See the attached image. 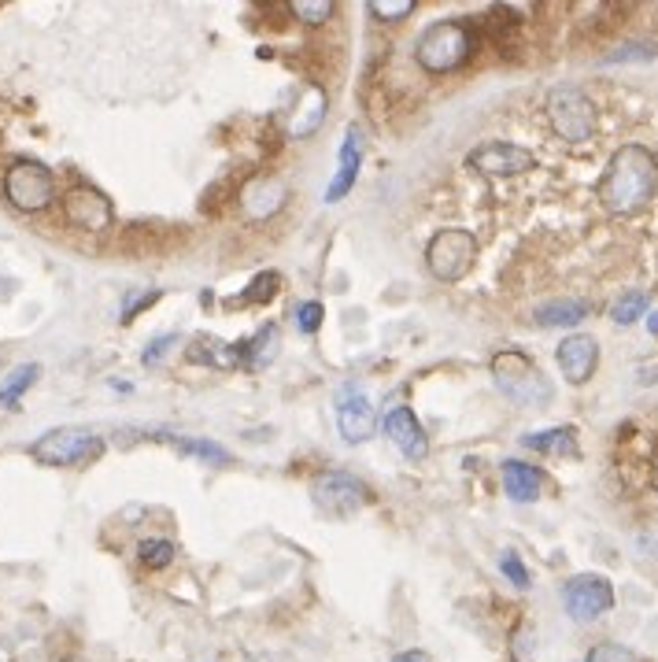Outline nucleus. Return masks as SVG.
<instances>
[{
  "label": "nucleus",
  "mask_w": 658,
  "mask_h": 662,
  "mask_svg": "<svg viewBox=\"0 0 658 662\" xmlns=\"http://www.w3.org/2000/svg\"><path fill=\"white\" fill-rule=\"evenodd\" d=\"M658 185V163L651 148L644 145H622L607 163V174L599 182V204L610 215H636L644 211L655 197Z\"/></svg>",
  "instance_id": "obj_1"
},
{
  "label": "nucleus",
  "mask_w": 658,
  "mask_h": 662,
  "mask_svg": "<svg viewBox=\"0 0 658 662\" xmlns=\"http://www.w3.org/2000/svg\"><path fill=\"white\" fill-rule=\"evenodd\" d=\"M470 52H474L470 26L459 23V19H444V23H433L429 30H422L415 45V60L429 74H448L455 67H463L470 60Z\"/></svg>",
  "instance_id": "obj_2"
},
{
  "label": "nucleus",
  "mask_w": 658,
  "mask_h": 662,
  "mask_svg": "<svg viewBox=\"0 0 658 662\" xmlns=\"http://www.w3.org/2000/svg\"><path fill=\"white\" fill-rule=\"evenodd\" d=\"M492 378L500 385V393L518 407H540L551 400V381L518 348H507V352L492 359Z\"/></svg>",
  "instance_id": "obj_3"
},
{
  "label": "nucleus",
  "mask_w": 658,
  "mask_h": 662,
  "mask_svg": "<svg viewBox=\"0 0 658 662\" xmlns=\"http://www.w3.org/2000/svg\"><path fill=\"white\" fill-rule=\"evenodd\" d=\"M30 455L41 466H86L104 455V441L93 430L63 426V430H49L45 437H37L30 444Z\"/></svg>",
  "instance_id": "obj_4"
},
{
  "label": "nucleus",
  "mask_w": 658,
  "mask_h": 662,
  "mask_svg": "<svg viewBox=\"0 0 658 662\" xmlns=\"http://www.w3.org/2000/svg\"><path fill=\"white\" fill-rule=\"evenodd\" d=\"M4 197L19 211H45L56 200V178L45 163L37 160H15L4 171Z\"/></svg>",
  "instance_id": "obj_5"
},
{
  "label": "nucleus",
  "mask_w": 658,
  "mask_h": 662,
  "mask_svg": "<svg viewBox=\"0 0 658 662\" xmlns=\"http://www.w3.org/2000/svg\"><path fill=\"white\" fill-rule=\"evenodd\" d=\"M474 259H477L474 233L459 230V226L433 233V241H429V248H426V263H429V270H433V278L448 285L463 282L466 274L474 270Z\"/></svg>",
  "instance_id": "obj_6"
},
{
  "label": "nucleus",
  "mask_w": 658,
  "mask_h": 662,
  "mask_svg": "<svg viewBox=\"0 0 658 662\" xmlns=\"http://www.w3.org/2000/svg\"><path fill=\"white\" fill-rule=\"evenodd\" d=\"M548 119H551V130H555L562 141H573V145H581V141H588V137L596 134V104H592L577 86L551 89Z\"/></svg>",
  "instance_id": "obj_7"
},
{
  "label": "nucleus",
  "mask_w": 658,
  "mask_h": 662,
  "mask_svg": "<svg viewBox=\"0 0 658 662\" xmlns=\"http://www.w3.org/2000/svg\"><path fill=\"white\" fill-rule=\"evenodd\" d=\"M311 500L326 518H352L370 503V489L344 470H329L311 481Z\"/></svg>",
  "instance_id": "obj_8"
},
{
  "label": "nucleus",
  "mask_w": 658,
  "mask_h": 662,
  "mask_svg": "<svg viewBox=\"0 0 658 662\" xmlns=\"http://www.w3.org/2000/svg\"><path fill=\"white\" fill-rule=\"evenodd\" d=\"M562 600H566V611L577 622H592V618H599V614H607L614 607V589H610V581L603 574H577L566 581Z\"/></svg>",
  "instance_id": "obj_9"
},
{
  "label": "nucleus",
  "mask_w": 658,
  "mask_h": 662,
  "mask_svg": "<svg viewBox=\"0 0 658 662\" xmlns=\"http://www.w3.org/2000/svg\"><path fill=\"white\" fill-rule=\"evenodd\" d=\"M466 163L474 171L488 174V178H514V174H525L537 167V156L522 145H511V141H485L481 148H474Z\"/></svg>",
  "instance_id": "obj_10"
},
{
  "label": "nucleus",
  "mask_w": 658,
  "mask_h": 662,
  "mask_svg": "<svg viewBox=\"0 0 658 662\" xmlns=\"http://www.w3.org/2000/svg\"><path fill=\"white\" fill-rule=\"evenodd\" d=\"M63 222L74 226V230L100 233L108 230L115 222V208L111 200L100 193V189H89V185H74L71 193L63 197Z\"/></svg>",
  "instance_id": "obj_11"
},
{
  "label": "nucleus",
  "mask_w": 658,
  "mask_h": 662,
  "mask_svg": "<svg viewBox=\"0 0 658 662\" xmlns=\"http://www.w3.org/2000/svg\"><path fill=\"white\" fill-rule=\"evenodd\" d=\"M337 426H341V437L348 444H363L374 437L378 430V415H374V404L366 396L363 385H344L341 396H337Z\"/></svg>",
  "instance_id": "obj_12"
},
{
  "label": "nucleus",
  "mask_w": 658,
  "mask_h": 662,
  "mask_svg": "<svg viewBox=\"0 0 658 662\" xmlns=\"http://www.w3.org/2000/svg\"><path fill=\"white\" fill-rule=\"evenodd\" d=\"M381 430H385V437L392 441V448H396L407 463H422V459L429 455V437H426V430H422V422L415 418L411 407H392V411H385Z\"/></svg>",
  "instance_id": "obj_13"
},
{
  "label": "nucleus",
  "mask_w": 658,
  "mask_h": 662,
  "mask_svg": "<svg viewBox=\"0 0 658 662\" xmlns=\"http://www.w3.org/2000/svg\"><path fill=\"white\" fill-rule=\"evenodd\" d=\"M555 359H559L562 378L570 381V385H585V381L592 378L596 367H599L596 337H588V333H573V337H566V341L559 344Z\"/></svg>",
  "instance_id": "obj_14"
},
{
  "label": "nucleus",
  "mask_w": 658,
  "mask_h": 662,
  "mask_svg": "<svg viewBox=\"0 0 658 662\" xmlns=\"http://www.w3.org/2000/svg\"><path fill=\"white\" fill-rule=\"evenodd\" d=\"M359 167H363V130L359 126H348L341 141V152H337V174L326 189V204H337L352 193L355 178H359Z\"/></svg>",
  "instance_id": "obj_15"
},
{
  "label": "nucleus",
  "mask_w": 658,
  "mask_h": 662,
  "mask_svg": "<svg viewBox=\"0 0 658 662\" xmlns=\"http://www.w3.org/2000/svg\"><path fill=\"white\" fill-rule=\"evenodd\" d=\"M285 204V185L267 174V178H252V182L241 189V208L244 215H252V219H270L274 211H281Z\"/></svg>",
  "instance_id": "obj_16"
},
{
  "label": "nucleus",
  "mask_w": 658,
  "mask_h": 662,
  "mask_svg": "<svg viewBox=\"0 0 658 662\" xmlns=\"http://www.w3.org/2000/svg\"><path fill=\"white\" fill-rule=\"evenodd\" d=\"M592 315V304L588 300H573V296H562V300H548L533 311V322L544 326V330H562V326H581V322Z\"/></svg>",
  "instance_id": "obj_17"
},
{
  "label": "nucleus",
  "mask_w": 658,
  "mask_h": 662,
  "mask_svg": "<svg viewBox=\"0 0 658 662\" xmlns=\"http://www.w3.org/2000/svg\"><path fill=\"white\" fill-rule=\"evenodd\" d=\"M503 489L514 503H529L537 500L540 492V470L529 463H518V459H507L503 463Z\"/></svg>",
  "instance_id": "obj_18"
},
{
  "label": "nucleus",
  "mask_w": 658,
  "mask_h": 662,
  "mask_svg": "<svg viewBox=\"0 0 658 662\" xmlns=\"http://www.w3.org/2000/svg\"><path fill=\"white\" fill-rule=\"evenodd\" d=\"M322 119H326V93L318 86H307L304 89V100L296 104L293 111V123H289V134L293 137H311L322 126Z\"/></svg>",
  "instance_id": "obj_19"
},
{
  "label": "nucleus",
  "mask_w": 658,
  "mask_h": 662,
  "mask_svg": "<svg viewBox=\"0 0 658 662\" xmlns=\"http://www.w3.org/2000/svg\"><path fill=\"white\" fill-rule=\"evenodd\" d=\"M278 348H281L278 326H263L252 341H241V367H248V370L270 367V363L278 359Z\"/></svg>",
  "instance_id": "obj_20"
},
{
  "label": "nucleus",
  "mask_w": 658,
  "mask_h": 662,
  "mask_svg": "<svg viewBox=\"0 0 658 662\" xmlns=\"http://www.w3.org/2000/svg\"><path fill=\"white\" fill-rule=\"evenodd\" d=\"M185 359L189 363H208V367H237L241 363V344H226L219 337H196Z\"/></svg>",
  "instance_id": "obj_21"
},
{
  "label": "nucleus",
  "mask_w": 658,
  "mask_h": 662,
  "mask_svg": "<svg viewBox=\"0 0 658 662\" xmlns=\"http://www.w3.org/2000/svg\"><path fill=\"white\" fill-rule=\"evenodd\" d=\"M525 448H533V452H544V455H570L577 459V430L573 426H559V430H540V433H529L522 437Z\"/></svg>",
  "instance_id": "obj_22"
},
{
  "label": "nucleus",
  "mask_w": 658,
  "mask_h": 662,
  "mask_svg": "<svg viewBox=\"0 0 658 662\" xmlns=\"http://www.w3.org/2000/svg\"><path fill=\"white\" fill-rule=\"evenodd\" d=\"M37 374H41V367H37V363H23V367H15L12 374H8V381L0 385V404H4V407L19 404V396H23L26 389L34 385Z\"/></svg>",
  "instance_id": "obj_23"
},
{
  "label": "nucleus",
  "mask_w": 658,
  "mask_h": 662,
  "mask_svg": "<svg viewBox=\"0 0 658 662\" xmlns=\"http://www.w3.org/2000/svg\"><path fill=\"white\" fill-rule=\"evenodd\" d=\"M174 448L185 455H196V459H204L211 466H226L230 463V452L215 441H204V437H185V441H174Z\"/></svg>",
  "instance_id": "obj_24"
},
{
  "label": "nucleus",
  "mask_w": 658,
  "mask_h": 662,
  "mask_svg": "<svg viewBox=\"0 0 658 662\" xmlns=\"http://www.w3.org/2000/svg\"><path fill=\"white\" fill-rule=\"evenodd\" d=\"M289 12H293L296 19L307 23V26H322L329 15L337 12V4H333V0H293V4H289Z\"/></svg>",
  "instance_id": "obj_25"
},
{
  "label": "nucleus",
  "mask_w": 658,
  "mask_h": 662,
  "mask_svg": "<svg viewBox=\"0 0 658 662\" xmlns=\"http://www.w3.org/2000/svg\"><path fill=\"white\" fill-rule=\"evenodd\" d=\"M644 311H647V293H625L618 304H614V311H610V319L618 322V326H633L636 319H644Z\"/></svg>",
  "instance_id": "obj_26"
},
{
  "label": "nucleus",
  "mask_w": 658,
  "mask_h": 662,
  "mask_svg": "<svg viewBox=\"0 0 658 662\" xmlns=\"http://www.w3.org/2000/svg\"><path fill=\"white\" fill-rule=\"evenodd\" d=\"M137 555H141V563H145L148 570H163V566L174 563L178 548H174L171 540H145V544L137 548Z\"/></svg>",
  "instance_id": "obj_27"
},
{
  "label": "nucleus",
  "mask_w": 658,
  "mask_h": 662,
  "mask_svg": "<svg viewBox=\"0 0 658 662\" xmlns=\"http://www.w3.org/2000/svg\"><path fill=\"white\" fill-rule=\"evenodd\" d=\"M658 56L655 41H629L622 49H614L610 56H603V63H651Z\"/></svg>",
  "instance_id": "obj_28"
},
{
  "label": "nucleus",
  "mask_w": 658,
  "mask_h": 662,
  "mask_svg": "<svg viewBox=\"0 0 658 662\" xmlns=\"http://www.w3.org/2000/svg\"><path fill=\"white\" fill-rule=\"evenodd\" d=\"M278 285H281V278L270 270V274H259L256 282L248 285V293L241 296V304H263V300H274L278 296Z\"/></svg>",
  "instance_id": "obj_29"
},
{
  "label": "nucleus",
  "mask_w": 658,
  "mask_h": 662,
  "mask_svg": "<svg viewBox=\"0 0 658 662\" xmlns=\"http://www.w3.org/2000/svg\"><path fill=\"white\" fill-rule=\"evenodd\" d=\"M370 12L385 19V23H400L415 12V0H370Z\"/></svg>",
  "instance_id": "obj_30"
},
{
  "label": "nucleus",
  "mask_w": 658,
  "mask_h": 662,
  "mask_svg": "<svg viewBox=\"0 0 658 662\" xmlns=\"http://www.w3.org/2000/svg\"><path fill=\"white\" fill-rule=\"evenodd\" d=\"M159 289H137V293H126V300H122V322H134L145 307H152L159 300Z\"/></svg>",
  "instance_id": "obj_31"
},
{
  "label": "nucleus",
  "mask_w": 658,
  "mask_h": 662,
  "mask_svg": "<svg viewBox=\"0 0 658 662\" xmlns=\"http://www.w3.org/2000/svg\"><path fill=\"white\" fill-rule=\"evenodd\" d=\"M500 570H503V577L511 581L514 589H529V570L522 566V559L514 552H503L500 555Z\"/></svg>",
  "instance_id": "obj_32"
},
{
  "label": "nucleus",
  "mask_w": 658,
  "mask_h": 662,
  "mask_svg": "<svg viewBox=\"0 0 658 662\" xmlns=\"http://www.w3.org/2000/svg\"><path fill=\"white\" fill-rule=\"evenodd\" d=\"M322 319H326V311H322L318 300H307V304L296 307V326L304 333H315L318 326H322Z\"/></svg>",
  "instance_id": "obj_33"
},
{
  "label": "nucleus",
  "mask_w": 658,
  "mask_h": 662,
  "mask_svg": "<svg viewBox=\"0 0 658 662\" xmlns=\"http://www.w3.org/2000/svg\"><path fill=\"white\" fill-rule=\"evenodd\" d=\"M585 662H636V655L622 644H596Z\"/></svg>",
  "instance_id": "obj_34"
},
{
  "label": "nucleus",
  "mask_w": 658,
  "mask_h": 662,
  "mask_svg": "<svg viewBox=\"0 0 658 662\" xmlns=\"http://www.w3.org/2000/svg\"><path fill=\"white\" fill-rule=\"evenodd\" d=\"M174 344H178V337H174V333H163V337H156V341H152L145 352H141V363H145V367H159V363H163V356L171 352Z\"/></svg>",
  "instance_id": "obj_35"
},
{
  "label": "nucleus",
  "mask_w": 658,
  "mask_h": 662,
  "mask_svg": "<svg viewBox=\"0 0 658 662\" xmlns=\"http://www.w3.org/2000/svg\"><path fill=\"white\" fill-rule=\"evenodd\" d=\"M392 662H433V659H429L426 651H400Z\"/></svg>",
  "instance_id": "obj_36"
},
{
  "label": "nucleus",
  "mask_w": 658,
  "mask_h": 662,
  "mask_svg": "<svg viewBox=\"0 0 658 662\" xmlns=\"http://www.w3.org/2000/svg\"><path fill=\"white\" fill-rule=\"evenodd\" d=\"M647 330L658 333V311H655V315H651V319H647Z\"/></svg>",
  "instance_id": "obj_37"
},
{
  "label": "nucleus",
  "mask_w": 658,
  "mask_h": 662,
  "mask_svg": "<svg viewBox=\"0 0 658 662\" xmlns=\"http://www.w3.org/2000/svg\"><path fill=\"white\" fill-rule=\"evenodd\" d=\"M651 485H655V492H658V463H655V478H651Z\"/></svg>",
  "instance_id": "obj_38"
}]
</instances>
